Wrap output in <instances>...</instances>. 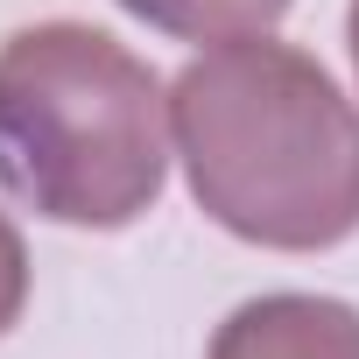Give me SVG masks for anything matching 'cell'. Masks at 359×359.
Returning a JSON list of instances; mask_svg holds the SVG:
<instances>
[{"instance_id": "3957f363", "label": "cell", "mask_w": 359, "mask_h": 359, "mask_svg": "<svg viewBox=\"0 0 359 359\" xmlns=\"http://www.w3.org/2000/svg\"><path fill=\"white\" fill-rule=\"evenodd\" d=\"M212 359H359V310L331 296H261L219 324Z\"/></svg>"}, {"instance_id": "7a4b0ae2", "label": "cell", "mask_w": 359, "mask_h": 359, "mask_svg": "<svg viewBox=\"0 0 359 359\" xmlns=\"http://www.w3.org/2000/svg\"><path fill=\"white\" fill-rule=\"evenodd\" d=\"M162 78L85 22L0 43V184L57 226H134L169 176Z\"/></svg>"}, {"instance_id": "5b68a950", "label": "cell", "mask_w": 359, "mask_h": 359, "mask_svg": "<svg viewBox=\"0 0 359 359\" xmlns=\"http://www.w3.org/2000/svg\"><path fill=\"white\" fill-rule=\"evenodd\" d=\"M29 303V254H22V233L0 219V331H8Z\"/></svg>"}, {"instance_id": "277c9868", "label": "cell", "mask_w": 359, "mask_h": 359, "mask_svg": "<svg viewBox=\"0 0 359 359\" xmlns=\"http://www.w3.org/2000/svg\"><path fill=\"white\" fill-rule=\"evenodd\" d=\"M120 8L184 43H247L289 15V0H120Z\"/></svg>"}, {"instance_id": "8992f818", "label": "cell", "mask_w": 359, "mask_h": 359, "mask_svg": "<svg viewBox=\"0 0 359 359\" xmlns=\"http://www.w3.org/2000/svg\"><path fill=\"white\" fill-rule=\"evenodd\" d=\"M352 71H359V0H352Z\"/></svg>"}, {"instance_id": "6da1fadb", "label": "cell", "mask_w": 359, "mask_h": 359, "mask_svg": "<svg viewBox=\"0 0 359 359\" xmlns=\"http://www.w3.org/2000/svg\"><path fill=\"white\" fill-rule=\"evenodd\" d=\"M169 134L226 233L282 254L359 233V106L317 57L268 36L205 50L169 85Z\"/></svg>"}]
</instances>
